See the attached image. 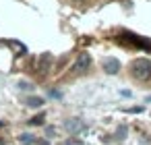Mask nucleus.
Listing matches in <instances>:
<instances>
[{
	"mask_svg": "<svg viewBox=\"0 0 151 145\" xmlns=\"http://www.w3.org/2000/svg\"><path fill=\"white\" fill-rule=\"evenodd\" d=\"M101 69L108 75H116L120 71V60H116V58H104L101 60Z\"/></svg>",
	"mask_w": 151,
	"mask_h": 145,
	"instance_id": "5",
	"label": "nucleus"
},
{
	"mask_svg": "<svg viewBox=\"0 0 151 145\" xmlns=\"http://www.w3.org/2000/svg\"><path fill=\"white\" fill-rule=\"evenodd\" d=\"M64 128H66L70 135H79V133H83V131L87 128V124H85V120H81V118H68V120L64 122Z\"/></svg>",
	"mask_w": 151,
	"mask_h": 145,
	"instance_id": "2",
	"label": "nucleus"
},
{
	"mask_svg": "<svg viewBox=\"0 0 151 145\" xmlns=\"http://www.w3.org/2000/svg\"><path fill=\"white\" fill-rule=\"evenodd\" d=\"M145 102H147V104H151V95H147V97H145Z\"/></svg>",
	"mask_w": 151,
	"mask_h": 145,
	"instance_id": "15",
	"label": "nucleus"
},
{
	"mask_svg": "<svg viewBox=\"0 0 151 145\" xmlns=\"http://www.w3.org/2000/svg\"><path fill=\"white\" fill-rule=\"evenodd\" d=\"M0 145H4V139H0Z\"/></svg>",
	"mask_w": 151,
	"mask_h": 145,
	"instance_id": "16",
	"label": "nucleus"
},
{
	"mask_svg": "<svg viewBox=\"0 0 151 145\" xmlns=\"http://www.w3.org/2000/svg\"><path fill=\"white\" fill-rule=\"evenodd\" d=\"M89 64H91V56H89L87 52H83V54H79V58H77V62H75V66H73V71H75V73H85Z\"/></svg>",
	"mask_w": 151,
	"mask_h": 145,
	"instance_id": "4",
	"label": "nucleus"
},
{
	"mask_svg": "<svg viewBox=\"0 0 151 145\" xmlns=\"http://www.w3.org/2000/svg\"><path fill=\"white\" fill-rule=\"evenodd\" d=\"M17 87H19V91H31V89H33V83H29V81H19Z\"/></svg>",
	"mask_w": 151,
	"mask_h": 145,
	"instance_id": "9",
	"label": "nucleus"
},
{
	"mask_svg": "<svg viewBox=\"0 0 151 145\" xmlns=\"http://www.w3.org/2000/svg\"><path fill=\"white\" fill-rule=\"evenodd\" d=\"M19 143H23V145H33L35 139H33V135H29V133H21V135H19Z\"/></svg>",
	"mask_w": 151,
	"mask_h": 145,
	"instance_id": "7",
	"label": "nucleus"
},
{
	"mask_svg": "<svg viewBox=\"0 0 151 145\" xmlns=\"http://www.w3.org/2000/svg\"><path fill=\"white\" fill-rule=\"evenodd\" d=\"M50 95H52V97H56V100H60V97H62V93H60V91H56V89H52V91H50Z\"/></svg>",
	"mask_w": 151,
	"mask_h": 145,
	"instance_id": "13",
	"label": "nucleus"
},
{
	"mask_svg": "<svg viewBox=\"0 0 151 145\" xmlns=\"http://www.w3.org/2000/svg\"><path fill=\"white\" fill-rule=\"evenodd\" d=\"M50 66H52V54H50V52H44V54L40 56V60H37V71H40V75L46 77L48 71H50Z\"/></svg>",
	"mask_w": 151,
	"mask_h": 145,
	"instance_id": "3",
	"label": "nucleus"
},
{
	"mask_svg": "<svg viewBox=\"0 0 151 145\" xmlns=\"http://www.w3.org/2000/svg\"><path fill=\"white\" fill-rule=\"evenodd\" d=\"M37 145H50V143H48V141H46V139H44V141H40V143H37Z\"/></svg>",
	"mask_w": 151,
	"mask_h": 145,
	"instance_id": "14",
	"label": "nucleus"
},
{
	"mask_svg": "<svg viewBox=\"0 0 151 145\" xmlns=\"http://www.w3.org/2000/svg\"><path fill=\"white\" fill-rule=\"evenodd\" d=\"M130 73L137 81H149L151 79V60L147 58H137L130 64Z\"/></svg>",
	"mask_w": 151,
	"mask_h": 145,
	"instance_id": "1",
	"label": "nucleus"
},
{
	"mask_svg": "<svg viewBox=\"0 0 151 145\" xmlns=\"http://www.w3.org/2000/svg\"><path fill=\"white\" fill-rule=\"evenodd\" d=\"M79 2H83V0H79Z\"/></svg>",
	"mask_w": 151,
	"mask_h": 145,
	"instance_id": "18",
	"label": "nucleus"
},
{
	"mask_svg": "<svg viewBox=\"0 0 151 145\" xmlns=\"http://www.w3.org/2000/svg\"><path fill=\"white\" fill-rule=\"evenodd\" d=\"M126 135H128V126H126V124H120L118 131H116V139H118V141H124Z\"/></svg>",
	"mask_w": 151,
	"mask_h": 145,
	"instance_id": "8",
	"label": "nucleus"
},
{
	"mask_svg": "<svg viewBox=\"0 0 151 145\" xmlns=\"http://www.w3.org/2000/svg\"><path fill=\"white\" fill-rule=\"evenodd\" d=\"M64 145H83V141H79V139H68Z\"/></svg>",
	"mask_w": 151,
	"mask_h": 145,
	"instance_id": "12",
	"label": "nucleus"
},
{
	"mask_svg": "<svg viewBox=\"0 0 151 145\" xmlns=\"http://www.w3.org/2000/svg\"><path fill=\"white\" fill-rule=\"evenodd\" d=\"M44 118H46L44 114H37V116H33V118L29 120V124H31V126H40V124H44Z\"/></svg>",
	"mask_w": 151,
	"mask_h": 145,
	"instance_id": "10",
	"label": "nucleus"
},
{
	"mask_svg": "<svg viewBox=\"0 0 151 145\" xmlns=\"http://www.w3.org/2000/svg\"><path fill=\"white\" fill-rule=\"evenodd\" d=\"M143 110H145V108H143V106H137V108H126V110H124V112H128V114H141V112H143Z\"/></svg>",
	"mask_w": 151,
	"mask_h": 145,
	"instance_id": "11",
	"label": "nucleus"
},
{
	"mask_svg": "<svg viewBox=\"0 0 151 145\" xmlns=\"http://www.w3.org/2000/svg\"><path fill=\"white\" fill-rule=\"evenodd\" d=\"M25 104H27L29 108H42V106H44V97H35V95H31V97L25 100Z\"/></svg>",
	"mask_w": 151,
	"mask_h": 145,
	"instance_id": "6",
	"label": "nucleus"
},
{
	"mask_svg": "<svg viewBox=\"0 0 151 145\" xmlns=\"http://www.w3.org/2000/svg\"><path fill=\"white\" fill-rule=\"evenodd\" d=\"M0 126H4V122H0Z\"/></svg>",
	"mask_w": 151,
	"mask_h": 145,
	"instance_id": "17",
	"label": "nucleus"
}]
</instances>
